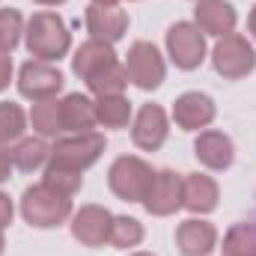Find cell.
<instances>
[{"instance_id": "16", "label": "cell", "mask_w": 256, "mask_h": 256, "mask_svg": "<svg viewBox=\"0 0 256 256\" xmlns=\"http://www.w3.org/2000/svg\"><path fill=\"white\" fill-rule=\"evenodd\" d=\"M176 244H179L182 256H208L214 250V244H218V230L208 220L188 218L176 230Z\"/></svg>"}, {"instance_id": "11", "label": "cell", "mask_w": 256, "mask_h": 256, "mask_svg": "<svg viewBox=\"0 0 256 256\" xmlns=\"http://www.w3.org/2000/svg\"><path fill=\"white\" fill-rule=\"evenodd\" d=\"M167 131H170V126H167V114H164V108H161V104H143V108L137 110V116H134L131 140H134L137 149H143V152H155V149L164 146Z\"/></svg>"}, {"instance_id": "32", "label": "cell", "mask_w": 256, "mask_h": 256, "mask_svg": "<svg viewBox=\"0 0 256 256\" xmlns=\"http://www.w3.org/2000/svg\"><path fill=\"white\" fill-rule=\"evenodd\" d=\"M248 27H250V36L256 39V6L250 9V18H248Z\"/></svg>"}, {"instance_id": "27", "label": "cell", "mask_w": 256, "mask_h": 256, "mask_svg": "<svg viewBox=\"0 0 256 256\" xmlns=\"http://www.w3.org/2000/svg\"><path fill=\"white\" fill-rule=\"evenodd\" d=\"M143 242V224L134 220V218H114L110 224V244L120 248V250H128V248H137Z\"/></svg>"}, {"instance_id": "17", "label": "cell", "mask_w": 256, "mask_h": 256, "mask_svg": "<svg viewBox=\"0 0 256 256\" xmlns=\"http://www.w3.org/2000/svg\"><path fill=\"white\" fill-rule=\"evenodd\" d=\"M218 182L206 173H188L185 176V185H182V206L194 212V214H208L218 208Z\"/></svg>"}, {"instance_id": "24", "label": "cell", "mask_w": 256, "mask_h": 256, "mask_svg": "<svg viewBox=\"0 0 256 256\" xmlns=\"http://www.w3.org/2000/svg\"><path fill=\"white\" fill-rule=\"evenodd\" d=\"M86 86H90V92H96V96H122V90L128 86L126 66L122 63L108 66L104 72H98L96 78H90Z\"/></svg>"}, {"instance_id": "31", "label": "cell", "mask_w": 256, "mask_h": 256, "mask_svg": "<svg viewBox=\"0 0 256 256\" xmlns=\"http://www.w3.org/2000/svg\"><path fill=\"white\" fill-rule=\"evenodd\" d=\"M12 152L6 149V143H0V182H6L9 179V173H12Z\"/></svg>"}, {"instance_id": "4", "label": "cell", "mask_w": 256, "mask_h": 256, "mask_svg": "<svg viewBox=\"0 0 256 256\" xmlns=\"http://www.w3.org/2000/svg\"><path fill=\"white\" fill-rule=\"evenodd\" d=\"M212 66L226 80H242L256 68V51L242 33H226L212 51Z\"/></svg>"}, {"instance_id": "36", "label": "cell", "mask_w": 256, "mask_h": 256, "mask_svg": "<svg viewBox=\"0 0 256 256\" xmlns=\"http://www.w3.org/2000/svg\"><path fill=\"white\" fill-rule=\"evenodd\" d=\"M128 256H155V254H146V250H137V254H128Z\"/></svg>"}, {"instance_id": "2", "label": "cell", "mask_w": 256, "mask_h": 256, "mask_svg": "<svg viewBox=\"0 0 256 256\" xmlns=\"http://www.w3.org/2000/svg\"><path fill=\"white\" fill-rule=\"evenodd\" d=\"M21 214L36 230H54V226H60L72 218V196L57 194L45 182L30 185L21 194Z\"/></svg>"}, {"instance_id": "33", "label": "cell", "mask_w": 256, "mask_h": 256, "mask_svg": "<svg viewBox=\"0 0 256 256\" xmlns=\"http://www.w3.org/2000/svg\"><path fill=\"white\" fill-rule=\"evenodd\" d=\"M33 3H39V6H60L66 0H33Z\"/></svg>"}, {"instance_id": "1", "label": "cell", "mask_w": 256, "mask_h": 256, "mask_svg": "<svg viewBox=\"0 0 256 256\" xmlns=\"http://www.w3.org/2000/svg\"><path fill=\"white\" fill-rule=\"evenodd\" d=\"M24 42H27L30 57L54 63V60L68 54L72 33H68V27L63 24V18L57 12H36L24 27Z\"/></svg>"}, {"instance_id": "9", "label": "cell", "mask_w": 256, "mask_h": 256, "mask_svg": "<svg viewBox=\"0 0 256 256\" xmlns=\"http://www.w3.org/2000/svg\"><path fill=\"white\" fill-rule=\"evenodd\" d=\"M182 185H185V176L173 173V170H161L152 176V185L143 196V206L149 214L155 218H167L173 212L182 208Z\"/></svg>"}, {"instance_id": "18", "label": "cell", "mask_w": 256, "mask_h": 256, "mask_svg": "<svg viewBox=\"0 0 256 256\" xmlns=\"http://www.w3.org/2000/svg\"><path fill=\"white\" fill-rule=\"evenodd\" d=\"M114 63H120L116 54H114V45L98 42V39L84 42V45L74 51V57H72V68H74V74H78L80 80L96 78L98 72H104L108 66H114Z\"/></svg>"}, {"instance_id": "26", "label": "cell", "mask_w": 256, "mask_h": 256, "mask_svg": "<svg viewBox=\"0 0 256 256\" xmlns=\"http://www.w3.org/2000/svg\"><path fill=\"white\" fill-rule=\"evenodd\" d=\"M42 182H45L48 188H54L57 194H63V196H74V194L80 191V185H84V176H80L78 170H66L60 164H48Z\"/></svg>"}, {"instance_id": "10", "label": "cell", "mask_w": 256, "mask_h": 256, "mask_svg": "<svg viewBox=\"0 0 256 256\" xmlns=\"http://www.w3.org/2000/svg\"><path fill=\"white\" fill-rule=\"evenodd\" d=\"M110 224L114 214L104 206H80L72 214V236L84 248H102L104 242H110Z\"/></svg>"}, {"instance_id": "21", "label": "cell", "mask_w": 256, "mask_h": 256, "mask_svg": "<svg viewBox=\"0 0 256 256\" xmlns=\"http://www.w3.org/2000/svg\"><path fill=\"white\" fill-rule=\"evenodd\" d=\"M96 120L104 128H126L131 120V102L126 96H98Z\"/></svg>"}, {"instance_id": "15", "label": "cell", "mask_w": 256, "mask_h": 256, "mask_svg": "<svg viewBox=\"0 0 256 256\" xmlns=\"http://www.w3.org/2000/svg\"><path fill=\"white\" fill-rule=\"evenodd\" d=\"M194 155L208 170H226L236 158V149H232V140L224 131L208 128V131H200V137L194 143Z\"/></svg>"}, {"instance_id": "28", "label": "cell", "mask_w": 256, "mask_h": 256, "mask_svg": "<svg viewBox=\"0 0 256 256\" xmlns=\"http://www.w3.org/2000/svg\"><path fill=\"white\" fill-rule=\"evenodd\" d=\"M24 36V18L18 9H0V51L9 54Z\"/></svg>"}, {"instance_id": "5", "label": "cell", "mask_w": 256, "mask_h": 256, "mask_svg": "<svg viewBox=\"0 0 256 256\" xmlns=\"http://www.w3.org/2000/svg\"><path fill=\"white\" fill-rule=\"evenodd\" d=\"M152 167L137 158V155H122L110 164V173H108V185L110 191L116 194L120 200L126 202H143V196L152 185Z\"/></svg>"}, {"instance_id": "7", "label": "cell", "mask_w": 256, "mask_h": 256, "mask_svg": "<svg viewBox=\"0 0 256 256\" xmlns=\"http://www.w3.org/2000/svg\"><path fill=\"white\" fill-rule=\"evenodd\" d=\"M126 74L134 86H140L146 92L158 90L164 84V74H167L161 51L152 42H134L126 54Z\"/></svg>"}, {"instance_id": "30", "label": "cell", "mask_w": 256, "mask_h": 256, "mask_svg": "<svg viewBox=\"0 0 256 256\" xmlns=\"http://www.w3.org/2000/svg\"><path fill=\"white\" fill-rule=\"evenodd\" d=\"M9 80H12V57L0 51V92L9 86Z\"/></svg>"}, {"instance_id": "20", "label": "cell", "mask_w": 256, "mask_h": 256, "mask_svg": "<svg viewBox=\"0 0 256 256\" xmlns=\"http://www.w3.org/2000/svg\"><path fill=\"white\" fill-rule=\"evenodd\" d=\"M51 158V149L45 146V140L39 137H24L18 140V146L12 149V164L21 170V173H33L39 167H45Z\"/></svg>"}, {"instance_id": "19", "label": "cell", "mask_w": 256, "mask_h": 256, "mask_svg": "<svg viewBox=\"0 0 256 256\" xmlns=\"http://www.w3.org/2000/svg\"><path fill=\"white\" fill-rule=\"evenodd\" d=\"M60 116H63V131H72V134H84V131H92L98 126L96 102H90L80 92H72L60 102Z\"/></svg>"}, {"instance_id": "3", "label": "cell", "mask_w": 256, "mask_h": 256, "mask_svg": "<svg viewBox=\"0 0 256 256\" xmlns=\"http://www.w3.org/2000/svg\"><path fill=\"white\" fill-rule=\"evenodd\" d=\"M104 146H108V140H104V134H98V131H84V134L60 137V140L51 146L48 164H60L66 170L84 173L86 167H92V164L102 158Z\"/></svg>"}, {"instance_id": "6", "label": "cell", "mask_w": 256, "mask_h": 256, "mask_svg": "<svg viewBox=\"0 0 256 256\" xmlns=\"http://www.w3.org/2000/svg\"><path fill=\"white\" fill-rule=\"evenodd\" d=\"M167 54L182 72H194L206 60V36L191 21H176L167 30Z\"/></svg>"}, {"instance_id": "34", "label": "cell", "mask_w": 256, "mask_h": 256, "mask_svg": "<svg viewBox=\"0 0 256 256\" xmlns=\"http://www.w3.org/2000/svg\"><path fill=\"white\" fill-rule=\"evenodd\" d=\"M92 3H98V6H120V0H92Z\"/></svg>"}, {"instance_id": "14", "label": "cell", "mask_w": 256, "mask_h": 256, "mask_svg": "<svg viewBox=\"0 0 256 256\" xmlns=\"http://www.w3.org/2000/svg\"><path fill=\"white\" fill-rule=\"evenodd\" d=\"M214 102L206 92H182L173 104V120L185 131H200L214 120Z\"/></svg>"}, {"instance_id": "8", "label": "cell", "mask_w": 256, "mask_h": 256, "mask_svg": "<svg viewBox=\"0 0 256 256\" xmlns=\"http://www.w3.org/2000/svg\"><path fill=\"white\" fill-rule=\"evenodd\" d=\"M63 72L45 60H30L18 72V92L30 102H51L63 90Z\"/></svg>"}, {"instance_id": "29", "label": "cell", "mask_w": 256, "mask_h": 256, "mask_svg": "<svg viewBox=\"0 0 256 256\" xmlns=\"http://www.w3.org/2000/svg\"><path fill=\"white\" fill-rule=\"evenodd\" d=\"M12 214H15V208H12V200L0 191V230H6V226L12 224Z\"/></svg>"}, {"instance_id": "25", "label": "cell", "mask_w": 256, "mask_h": 256, "mask_svg": "<svg viewBox=\"0 0 256 256\" xmlns=\"http://www.w3.org/2000/svg\"><path fill=\"white\" fill-rule=\"evenodd\" d=\"M24 128H27V114L15 102H0V143L21 140Z\"/></svg>"}, {"instance_id": "22", "label": "cell", "mask_w": 256, "mask_h": 256, "mask_svg": "<svg viewBox=\"0 0 256 256\" xmlns=\"http://www.w3.org/2000/svg\"><path fill=\"white\" fill-rule=\"evenodd\" d=\"M30 122L42 137H57L63 131V116H60V102H33Z\"/></svg>"}, {"instance_id": "23", "label": "cell", "mask_w": 256, "mask_h": 256, "mask_svg": "<svg viewBox=\"0 0 256 256\" xmlns=\"http://www.w3.org/2000/svg\"><path fill=\"white\" fill-rule=\"evenodd\" d=\"M224 256H256V224H236L224 236Z\"/></svg>"}, {"instance_id": "35", "label": "cell", "mask_w": 256, "mask_h": 256, "mask_svg": "<svg viewBox=\"0 0 256 256\" xmlns=\"http://www.w3.org/2000/svg\"><path fill=\"white\" fill-rule=\"evenodd\" d=\"M3 248H6V242H3V230H0V256H3Z\"/></svg>"}, {"instance_id": "13", "label": "cell", "mask_w": 256, "mask_h": 256, "mask_svg": "<svg viewBox=\"0 0 256 256\" xmlns=\"http://www.w3.org/2000/svg\"><path fill=\"white\" fill-rule=\"evenodd\" d=\"M194 18H196V27L202 30V36H226L236 30V9L232 3L226 0H196V9H194Z\"/></svg>"}, {"instance_id": "12", "label": "cell", "mask_w": 256, "mask_h": 256, "mask_svg": "<svg viewBox=\"0 0 256 256\" xmlns=\"http://www.w3.org/2000/svg\"><path fill=\"white\" fill-rule=\"evenodd\" d=\"M86 30L92 39L98 42H120L128 30V12L120 6H98V3H90L86 9Z\"/></svg>"}]
</instances>
